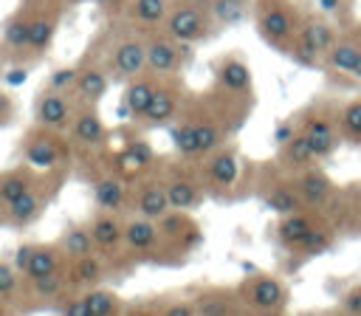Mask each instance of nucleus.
Listing matches in <instances>:
<instances>
[{"label": "nucleus", "instance_id": "54", "mask_svg": "<svg viewBox=\"0 0 361 316\" xmlns=\"http://www.w3.org/2000/svg\"><path fill=\"white\" fill-rule=\"evenodd\" d=\"M248 316H282V310H248Z\"/></svg>", "mask_w": 361, "mask_h": 316}, {"label": "nucleus", "instance_id": "51", "mask_svg": "<svg viewBox=\"0 0 361 316\" xmlns=\"http://www.w3.org/2000/svg\"><path fill=\"white\" fill-rule=\"evenodd\" d=\"M290 135H293V130H290V127H279V130H276V144H285Z\"/></svg>", "mask_w": 361, "mask_h": 316}, {"label": "nucleus", "instance_id": "33", "mask_svg": "<svg viewBox=\"0 0 361 316\" xmlns=\"http://www.w3.org/2000/svg\"><path fill=\"white\" fill-rule=\"evenodd\" d=\"M82 299H85V308L90 316H121V296L96 285V288H87V291H79Z\"/></svg>", "mask_w": 361, "mask_h": 316}, {"label": "nucleus", "instance_id": "35", "mask_svg": "<svg viewBox=\"0 0 361 316\" xmlns=\"http://www.w3.org/2000/svg\"><path fill=\"white\" fill-rule=\"evenodd\" d=\"M166 195H169V206L175 212H186L200 200V186L195 181H189V178L175 175V178L166 181Z\"/></svg>", "mask_w": 361, "mask_h": 316}, {"label": "nucleus", "instance_id": "48", "mask_svg": "<svg viewBox=\"0 0 361 316\" xmlns=\"http://www.w3.org/2000/svg\"><path fill=\"white\" fill-rule=\"evenodd\" d=\"M161 316H195V305L192 302H172L164 308Z\"/></svg>", "mask_w": 361, "mask_h": 316}, {"label": "nucleus", "instance_id": "21", "mask_svg": "<svg viewBox=\"0 0 361 316\" xmlns=\"http://www.w3.org/2000/svg\"><path fill=\"white\" fill-rule=\"evenodd\" d=\"M164 237H161V229H158V220H149V217H141V214H135V217H130L127 223H124V245L130 248V251H152L158 243H161Z\"/></svg>", "mask_w": 361, "mask_h": 316}, {"label": "nucleus", "instance_id": "46", "mask_svg": "<svg viewBox=\"0 0 361 316\" xmlns=\"http://www.w3.org/2000/svg\"><path fill=\"white\" fill-rule=\"evenodd\" d=\"M330 245V234L327 231H322V229H316L302 245H299V251H305V254H322L324 248Z\"/></svg>", "mask_w": 361, "mask_h": 316}, {"label": "nucleus", "instance_id": "38", "mask_svg": "<svg viewBox=\"0 0 361 316\" xmlns=\"http://www.w3.org/2000/svg\"><path fill=\"white\" fill-rule=\"evenodd\" d=\"M299 34L310 42V45H316V51L324 56L330 48H333V42H336V31H333V25H327L324 20H307L302 28H299Z\"/></svg>", "mask_w": 361, "mask_h": 316}, {"label": "nucleus", "instance_id": "47", "mask_svg": "<svg viewBox=\"0 0 361 316\" xmlns=\"http://www.w3.org/2000/svg\"><path fill=\"white\" fill-rule=\"evenodd\" d=\"M341 308H344L350 316H361V285H355V288H350V291L344 293Z\"/></svg>", "mask_w": 361, "mask_h": 316}, {"label": "nucleus", "instance_id": "10", "mask_svg": "<svg viewBox=\"0 0 361 316\" xmlns=\"http://www.w3.org/2000/svg\"><path fill=\"white\" fill-rule=\"evenodd\" d=\"M237 293L248 310H282L285 299H288L285 285L268 274H257V276L245 279Z\"/></svg>", "mask_w": 361, "mask_h": 316}, {"label": "nucleus", "instance_id": "18", "mask_svg": "<svg viewBox=\"0 0 361 316\" xmlns=\"http://www.w3.org/2000/svg\"><path fill=\"white\" fill-rule=\"evenodd\" d=\"M110 87V73L102 65H82L76 76L73 96L79 104H99Z\"/></svg>", "mask_w": 361, "mask_h": 316}, {"label": "nucleus", "instance_id": "12", "mask_svg": "<svg viewBox=\"0 0 361 316\" xmlns=\"http://www.w3.org/2000/svg\"><path fill=\"white\" fill-rule=\"evenodd\" d=\"M56 28H59V11L54 6L34 11L31 31H28V48H25V62L23 65H31V62L45 56V51L51 48V42L56 37Z\"/></svg>", "mask_w": 361, "mask_h": 316}, {"label": "nucleus", "instance_id": "23", "mask_svg": "<svg viewBox=\"0 0 361 316\" xmlns=\"http://www.w3.org/2000/svg\"><path fill=\"white\" fill-rule=\"evenodd\" d=\"M175 113H178V93L172 87H166V85H158L147 113L138 121L144 127H164V124H169L175 119Z\"/></svg>", "mask_w": 361, "mask_h": 316}, {"label": "nucleus", "instance_id": "24", "mask_svg": "<svg viewBox=\"0 0 361 316\" xmlns=\"http://www.w3.org/2000/svg\"><path fill=\"white\" fill-rule=\"evenodd\" d=\"M296 192H299L305 206H322L333 192V181L322 169H310L307 166V169H302V175L296 181Z\"/></svg>", "mask_w": 361, "mask_h": 316}, {"label": "nucleus", "instance_id": "9", "mask_svg": "<svg viewBox=\"0 0 361 316\" xmlns=\"http://www.w3.org/2000/svg\"><path fill=\"white\" fill-rule=\"evenodd\" d=\"M257 28L262 34L265 42L276 45V48H288L296 37V23L290 17V8L279 0H268L259 6V14H257Z\"/></svg>", "mask_w": 361, "mask_h": 316}, {"label": "nucleus", "instance_id": "25", "mask_svg": "<svg viewBox=\"0 0 361 316\" xmlns=\"http://www.w3.org/2000/svg\"><path fill=\"white\" fill-rule=\"evenodd\" d=\"M302 135L307 138V147H310L313 158H327L338 144L336 130L327 119H307L305 127H302Z\"/></svg>", "mask_w": 361, "mask_h": 316}, {"label": "nucleus", "instance_id": "45", "mask_svg": "<svg viewBox=\"0 0 361 316\" xmlns=\"http://www.w3.org/2000/svg\"><path fill=\"white\" fill-rule=\"evenodd\" d=\"M17 119V99L0 87V127H8Z\"/></svg>", "mask_w": 361, "mask_h": 316}, {"label": "nucleus", "instance_id": "13", "mask_svg": "<svg viewBox=\"0 0 361 316\" xmlns=\"http://www.w3.org/2000/svg\"><path fill=\"white\" fill-rule=\"evenodd\" d=\"M87 231L93 237V245L99 254L104 257H113L121 245H124V223L118 220L116 212H96L90 220H87Z\"/></svg>", "mask_w": 361, "mask_h": 316}, {"label": "nucleus", "instance_id": "53", "mask_svg": "<svg viewBox=\"0 0 361 316\" xmlns=\"http://www.w3.org/2000/svg\"><path fill=\"white\" fill-rule=\"evenodd\" d=\"M319 3H322V8H324V11H336L341 0H319Z\"/></svg>", "mask_w": 361, "mask_h": 316}, {"label": "nucleus", "instance_id": "3", "mask_svg": "<svg viewBox=\"0 0 361 316\" xmlns=\"http://www.w3.org/2000/svg\"><path fill=\"white\" fill-rule=\"evenodd\" d=\"M11 262L17 265V271L25 279L59 274L68 268V257L62 254L59 243H23V245H17Z\"/></svg>", "mask_w": 361, "mask_h": 316}, {"label": "nucleus", "instance_id": "17", "mask_svg": "<svg viewBox=\"0 0 361 316\" xmlns=\"http://www.w3.org/2000/svg\"><path fill=\"white\" fill-rule=\"evenodd\" d=\"M195 305V316H240V293L228 291V288H209L203 293H197Z\"/></svg>", "mask_w": 361, "mask_h": 316}, {"label": "nucleus", "instance_id": "8", "mask_svg": "<svg viewBox=\"0 0 361 316\" xmlns=\"http://www.w3.org/2000/svg\"><path fill=\"white\" fill-rule=\"evenodd\" d=\"M68 293H73L65 271L59 274H48V276H34V279H25L23 285V305H20V313L25 310H37V308H56Z\"/></svg>", "mask_w": 361, "mask_h": 316}, {"label": "nucleus", "instance_id": "5", "mask_svg": "<svg viewBox=\"0 0 361 316\" xmlns=\"http://www.w3.org/2000/svg\"><path fill=\"white\" fill-rule=\"evenodd\" d=\"M76 107H79V102H76L73 93L42 87L34 96V124L48 127V130H56V133H68Z\"/></svg>", "mask_w": 361, "mask_h": 316}, {"label": "nucleus", "instance_id": "56", "mask_svg": "<svg viewBox=\"0 0 361 316\" xmlns=\"http://www.w3.org/2000/svg\"><path fill=\"white\" fill-rule=\"evenodd\" d=\"M62 3H68V6H76V3H82V0H62Z\"/></svg>", "mask_w": 361, "mask_h": 316}, {"label": "nucleus", "instance_id": "36", "mask_svg": "<svg viewBox=\"0 0 361 316\" xmlns=\"http://www.w3.org/2000/svg\"><path fill=\"white\" fill-rule=\"evenodd\" d=\"M265 206L274 209L276 214H293V212H299L305 203H302V198H299L296 189H290L288 183H279V186H274V189L265 195Z\"/></svg>", "mask_w": 361, "mask_h": 316}, {"label": "nucleus", "instance_id": "55", "mask_svg": "<svg viewBox=\"0 0 361 316\" xmlns=\"http://www.w3.org/2000/svg\"><path fill=\"white\" fill-rule=\"evenodd\" d=\"M353 76H355V79H361V59L355 62V68H353Z\"/></svg>", "mask_w": 361, "mask_h": 316}, {"label": "nucleus", "instance_id": "15", "mask_svg": "<svg viewBox=\"0 0 361 316\" xmlns=\"http://www.w3.org/2000/svg\"><path fill=\"white\" fill-rule=\"evenodd\" d=\"M45 181V175L34 172L31 166L25 164H17V166H8V169H0V206L23 198L25 192H31L34 186H39Z\"/></svg>", "mask_w": 361, "mask_h": 316}, {"label": "nucleus", "instance_id": "43", "mask_svg": "<svg viewBox=\"0 0 361 316\" xmlns=\"http://www.w3.org/2000/svg\"><path fill=\"white\" fill-rule=\"evenodd\" d=\"M341 130H344V135L361 141V102H350L341 110Z\"/></svg>", "mask_w": 361, "mask_h": 316}, {"label": "nucleus", "instance_id": "41", "mask_svg": "<svg viewBox=\"0 0 361 316\" xmlns=\"http://www.w3.org/2000/svg\"><path fill=\"white\" fill-rule=\"evenodd\" d=\"M195 138H197V155H206L220 147V130L214 121H195Z\"/></svg>", "mask_w": 361, "mask_h": 316}, {"label": "nucleus", "instance_id": "11", "mask_svg": "<svg viewBox=\"0 0 361 316\" xmlns=\"http://www.w3.org/2000/svg\"><path fill=\"white\" fill-rule=\"evenodd\" d=\"M147 71V42L144 40H135V37H127L121 42H116L110 48V56H107V73L110 79H135Z\"/></svg>", "mask_w": 361, "mask_h": 316}, {"label": "nucleus", "instance_id": "42", "mask_svg": "<svg viewBox=\"0 0 361 316\" xmlns=\"http://www.w3.org/2000/svg\"><path fill=\"white\" fill-rule=\"evenodd\" d=\"M76 76H79V68H71V65L56 68V71L48 73L45 87H51V90H62V93H73V87H76Z\"/></svg>", "mask_w": 361, "mask_h": 316}, {"label": "nucleus", "instance_id": "27", "mask_svg": "<svg viewBox=\"0 0 361 316\" xmlns=\"http://www.w3.org/2000/svg\"><path fill=\"white\" fill-rule=\"evenodd\" d=\"M169 8H172L169 0H130L127 3V17L135 25L152 28V25H164Z\"/></svg>", "mask_w": 361, "mask_h": 316}, {"label": "nucleus", "instance_id": "44", "mask_svg": "<svg viewBox=\"0 0 361 316\" xmlns=\"http://www.w3.org/2000/svg\"><path fill=\"white\" fill-rule=\"evenodd\" d=\"M56 313L59 316H90L87 313V308H85V299H82V293H68L59 305H56Z\"/></svg>", "mask_w": 361, "mask_h": 316}, {"label": "nucleus", "instance_id": "4", "mask_svg": "<svg viewBox=\"0 0 361 316\" xmlns=\"http://www.w3.org/2000/svg\"><path fill=\"white\" fill-rule=\"evenodd\" d=\"M209 17H212V11H206L195 3H178L169 8V14L164 20V31L180 45L200 42L209 37V28H212Z\"/></svg>", "mask_w": 361, "mask_h": 316}, {"label": "nucleus", "instance_id": "22", "mask_svg": "<svg viewBox=\"0 0 361 316\" xmlns=\"http://www.w3.org/2000/svg\"><path fill=\"white\" fill-rule=\"evenodd\" d=\"M155 87H158V82L155 79H147L144 73L135 76V79H130L127 87H124V96H121V113H127L130 119L138 121L147 113V107H149V102L155 96Z\"/></svg>", "mask_w": 361, "mask_h": 316}, {"label": "nucleus", "instance_id": "57", "mask_svg": "<svg viewBox=\"0 0 361 316\" xmlns=\"http://www.w3.org/2000/svg\"><path fill=\"white\" fill-rule=\"evenodd\" d=\"M299 316H322V313H299Z\"/></svg>", "mask_w": 361, "mask_h": 316}, {"label": "nucleus", "instance_id": "32", "mask_svg": "<svg viewBox=\"0 0 361 316\" xmlns=\"http://www.w3.org/2000/svg\"><path fill=\"white\" fill-rule=\"evenodd\" d=\"M206 175H209V181L217 183V186H231V183L237 181V175H240L237 155H234L231 150H217V152L209 158V164H206Z\"/></svg>", "mask_w": 361, "mask_h": 316}, {"label": "nucleus", "instance_id": "7", "mask_svg": "<svg viewBox=\"0 0 361 316\" xmlns=\"http://www.w3.org/2000/svg\"><path fill=\"white\" fill-rule=\"evenodd\" d=\"M31 20H34V8L17 6V11L3 23V28H0V62H6V65H23L25 62Z\"/></svg>", "mask_w": 361, "mask_h": 316}, {"label": "nucleus", "instance_id": "14", "mask_svg": "<svg viewBox=\"0 0 361 316\" xmlns=\"http://www.w3.org/2000/svg\"><path fill=\"white\" fill-rule=\"evenodd\" d=\"M180 65V42H175L169 34L147 40V71L152 76H166L178 71Z\"/></svg>", "mask_w": 361, "mask_h": 316}, {"label": "nucleus", "instance_id": "34", "mask_svg": "<svg viewBox=\"0 0 361 316\" xmlns=\"http://www.w3.org/2000/svg\"><path fill=\"white\" fill-rule=\"evenodd\" d=\"M361 59V45L353 42V40H336L333 48L324 54V62L330 71H338V73H353L355 62Z\"/></svg>", "mask_w": 361, "mask_h": 316}, {"label": "nucleus", "instance_id": "28", "mask_svg": "<svg viewBox=\"0 0 361 316\" xmlns=\"http://www.w3.org/2000/svg\"><path fill=\"white\" fill-rule=\"evenodd\" d=\"M56 243H59L62 254L68 257V262L71 260H79V257H87V254H96V245H93V237L87 231V223L85 226H79V223L68 226Z\"/></svg>", "mask_w": 361, "mask_h": 316}, {"label": "nucleus", "instance_id": "2", "mask_svg": "<svg viewBox=\"0 0 361 316\" xmlns=\"http://www.w3.org/2000/svg\"><path fill=\"white\" fill-rule=\"evenodd\" d=\"M56 189H59V172L45 175V181L39 186H34L23 198L0 206V226L3 229H28V226H34L42 217V212H45V206H48V200Z\"/></svg>", "mask_w": 361, "mask_h": 316}, {"label": "nucleus", "instance_id": "20", "mask_svg": "<svg viewBox=\"0 0 361 316\" xmlns=\"http://www.w3.org/2000/svg\"><path fill=\"white\" fill-rule=\"evenodd\" d=\"M65 276L71 282L73 291H87V288H96L102 279H104V260L102 254H87V257H79V260H71L68 268H65Z\"/></svg>", "mask_w": 361, "mask_h": 316}, {"label": "nucleus", "instance_id": "30", "mask_svg": "<svg viewBox=\"0 0 361 316\" xmlns=\"http://www.w3.org/2000/svg\"><path fill=\"white\" fill-rule=\"evenodd\" d=\"M279 161H282L285 169L302 172V169H307L310 161H316V158H313V152H310V147H307V138H305L302 133H293L285 144H279Z\"/></svg>", "mask_w": 361, "mask_h": 316}, {"label": "nucleus", "instance_id": "29", "mask_svg": "<svg viewBox=\"0 0 361 316\" xmlns=\"http://www.w3.org/2000/svg\"><path fill=\"white\" fill-rule=\"evenodd\" d=\"M313 231H316L313 220H310L307 214H302V212L282 214V223H279V229H276L279 240H282L288 248H299V245H302Z\"/></svg>", "mask_w": 361, "mask_h": 316}, {"label": "nucleus", "instance_id": "1", "mask_svg": "<svg viewBox=\"0 0 361 316\" xmlns=\"http://www.w3.org/2000/svg\"><path fill=\"white\" fill-rule=\"evenodd\" d=\"M71 152H73V147L65 133H56V130L39 127V124H31L20 135V144H17L20 164L31 166L39 175L62 172L71 161Z\"/></svg>", "mask_w": 361, "mask_h": 316}, {"label": "nucleus", "instance_id": "39", "mask_svg": "<svg viewBox=\"0 0 361 316\" xmlns=\"http://www.w3.org/2000/svg\"><path fill=\"white\" fill-rule=\"evenodd\" d=\"M172 147L180 155H197V138H195V121L183 119L172 127Z\"/></svg>", "mask_w": 361, "mask_h": 316}, {"label": "nucleus", "instance_id": "31", "mask_svg": "<svg viewBox=\"0 0 361 316\" xmlns=\"http://www.w3.org/2000/svg\"><path fill=\"white\" fill-rule=\"evenodd\" d=\"M23 285H25V276L17 271V265L11 260L0 257V302L20 310V305H23Z\"/></svg>", "mask_w": 361, "mask_h": 316}, {"label": "nucleus", "instance_id": "52", "mask_svg": "<svg viewBox=\"0 0 361 316\" xmlns=\"http://www.w3.org/2000/svg\"><path fill=\"white\" fill-rule=\"evenodd\" d=\"M0 316H20V310L11 308V305H3V302H0Z\"/></svg>", "mask_w": 361, "mask_h": 316}, {"label": "nucleus", "instance_id": "37", "mask_svg": "<svg viewBox=\"0 0 361 316\" xmlns=\"http://www.w3.org/2000/svg\"><path fill=\"white\" fill-rule=\"evenodd\" d=\"M212 20L220 25H237L248 14V0H212L209 3Z\"/></svg>", "mask_w": 361, "mask_h": 316}, {"label": "nucleus", "instance_id": "40", "mask_svg": "<svg viewBox=\"0 0 361 316\" xmlns=\"http://www.w3.org/2000/svg\"><path fill=\"white\" fill-rule=\"evenodd\" d=\"M220 82H223L228 90H245L248 82H251V71H248L243 62L228 59V62H223V68H220Z\"/></svg>", "mask_w": 361, "mask_h": 316}, {"label": "nucleus", "instance_id": "26", "mask_svg": "<svg viewBox=\"0 0 361 316\" xmlns=\"http://www.w3.org/2000/svg\"><path fill=\"white\" fill-rule=\"evenodd\" d=\"M152 164V150L147 141H130L118 158H116V175L121 178H133V175H141L147 166Z\"/></svg>", "mask_w": 361, "mask_h": 316}, {"label": "nucleus", "instance_id": "6", "mask_svg": "<svg viewBox=\"0 0 361 316\" xmlns=\"http://www.w3.org/2000/svg\"><path fill=\"white\" fill-rule=\"evenodd\" d=\"M65 135L73 150H82V152L102 150L107 141V127H104V119L96 110V104H79Z\"/></svg>", "mask_w": 361, "mask_h": 316}, {"label": "nucleus", "instance_id": "49", "mask_svg": "<svg viewBox=\"0 0 361 316\" xmlns=\"http://www.w3.org/2000/svg\"><path fill=\"white\" fill-rule=\"evenodd\" d=\"M20 6L39 11V8H51V6H56V0H20Z\"/></svg>", "mask_w": 361, "mask_h": 316}, {"label": "nucleus", "instance_id": "16", "mask_svg": "<svg viewBox=\"0 0 361 316\" xmlns=\"http://www.w3.org/2000/svg\"><path fill=\"white\" fill-rule=\"evenodd\" d=\"M133 209L135 214L141 217H149V220H161L172 212L169 206V195H166V183L161 181H144L133 198Z\"/></svg>", "mask_w": 361, "mask_h": 316}, {"label": "nucleus", "instance_id": "19", "mask_svg": "<svg viewBox=\"0 0 361 316\" xmlns=\"http://www.w3.org/2000/svg\"><path fill=\"white\" fill-rule=\"evenodd\" d=\"M93 200H96V209L118 214L127 206V181L116 172L96 178L93 181Z\"/></svg>", "mask_w": 361, "mask_h": 316}, {"label": "nucleus", "instance_id": "50", "mask_svg": "<svg viewBox=\"0 0 361 316\" xmlns=\"http://www.w3.org/2000/svg\"><path fill=\"white\" fill-rule=\"evenodd\" d=\"M99 8H104V11H113V8H118L124 0H93Z\"/></svg>", "mask_w": 361, "mask_h": 316}]
</instances>
